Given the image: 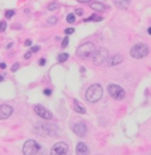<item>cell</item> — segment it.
<instances>
[{
  "label": "cell",
  "instance_id": "6da1fadb",
  "mask_svg": "<svg viewBox=\"0 0 151 155\" xmlns=\"http://www.w3.org/2000/svg\"><path fill=\"white\" fill-rule=\"evenodd\" d=\"M102 94H103L102 86H101L100 83H94V85H91L90 88L86 90L85 98H86V101L90 102V104H95V102H98L102 98Z\"/></svg>",
  "mask_w": 151,
  "mask_h": 155
},
{
  "label": "cell",
  "instance_id": "7a4b0ae2",
  "mask_svg": "<svg viewBox=\"0 0 151 155\" xmlns=\"http://www.w3.org/2000/svg\"><path fill=\"white\" fill-rule=\"evenodd\" d=\"M23 153L24 155H45V150L36 141L29 139V141H27L24 143Z\"/></svg>",
  "mask_w": 151,
  "mask_h": 155
},
{
  "label": "cell",
  "instance_id": "3957f363",
  "mask_svg": "<svg viewBox=\"0 0 151 155\" xmlns=\"http://www.w3.org/2000/svg\"><path fill=\"white\" fill-rule=\"evenodd\" d=\"M150 53V49L144 42H138L135 44L132 48L130 49V54L132 58H137V60H141V58H144L147 54Z\"/></svg>",
  "mask_w": 151,
  "mask_h": 155
},
{
  "label": "cell",
  "instance_id": "277c9868",
  "mask_svg": "<svg viewBox=\"0 0 151 155\" xmlns=\"http://www.w3.org/2000/svg\"><path fill=\"white\" fill-rule=\"evenodd\" d=\"M109 57V51L106 48H100V49H95V51L91 53V58H93V63L95 65H101L105 64Z\"/></svg>",
  "mask_w": 151,
  "mask_h": 155
},
{
  "label": "cell",
  "instance_id": "5b68a950",
  "mask_svg": "<svg viewBox=\"0 0 151 155\" xmlns=\"http://www.w3.org/2000/svg\"><path fill=\"white\" fill-rule=\"evenodd\" d=\"M94 51H95V46L93 42H84L82 45H80L77 48V56L81 58H86L89 56H91Z\"/></svg>",
  "mask_w": 151,
  "mask_h": 155
},
{
  "label": "cell",
  "instance_id": "8992f818",
  "mask_svg": "<svg viewBox=\"0 0 151 155\" xmlns=\"http://www.w3.org/2000/svg\"><path fill=\"white\" fill-rule=\"evenodd\" d=\"M107 92H109V94L112 95L114 100H118V101L123 100V98H125V95H126V93H125V90H123V88H121V86L117 85V83H112V85L107 86Z\"/></svg>",
  "mask_w": 151,
  "mask_h": 155
},
{
  "label": "cell",
  "instance_id": "52a82bcc",
  "mask_svg": "<svg viewBox=\"0 0 151 155\" xmlns=\"http://www.w3.org/2000/svg\"><path fill=\"white\" fill-rule=\"evenodd\" d=\"M69 153V147H68L66 143L64 142H57V143L53 145L51 150V155H68Z\"/></svg>",
  "mask_w": 151,
  "mask_h": 155
},
{
  "label": "cell",
  "instance_id": "ba28073f",
  "mask_svg": "<svg viewBox=\"0 0 151 155\" xmlns=\"http://www.w3.org/2000/svg\"><path fill=\"white\" fill-rule=\"evenodd\" d=\"M73 131H74V134H77L78 137L84 138L86 137V134H88V127H86V125L84 122H77L73 125Z\"/></svg>",
  "mask_w": 151,
  "mask_h": 155
},
{
  "label": "cell",
  "instance_id": "9c48e42d",
  "mask_svg": "<svg viewBox=\"0 0 151 155\" xmlns=\"http://www.w3.org/2000/svg\"><path fill=\"white\" fill-rule=\"evenodd\" d=\"M35 113L37 114L39 117H41V118L44 119H52V113L49 111L48 109H45L44 106H41V105H36L35 106Z\"/></svg>",
  "mask_w": 151,
  "mask_h": 155
},
{
  "label": "cell",
  "instance_id": "30bf717a",
  "mask_svg": "<svg viewBox=\"0 0 151 155\" xmlns=\"http://www.w3.org/2000/svg\"><path fill=\"white\" fill-rule=\"evenodd\" d=\"M13 113V107L10 105H1L0 106V119H7L10 118Z\"/></svg>",
  "mask_w": 151,
  "mask_h": 155
},
{
  "label": "cell",
  "instance_id": "8fae6325",
  "mask_svg": "<svg viewBox=\"0 0 151 155\" xmlns=\"http://www.w3.org/2000/svg\"><path fill=\"white\" fill-rule=\"evenodd\" d=\"M122 61H123V56L122 54H114V56L107 57L106 65H107V66H115V65L121 64Z\"/></svg>",
  "mask_w": 151,
  "mask_h": 155
},
{
  "label": "cell",
  "instance_id": "7c38bea8",
  "mask_svg": "<svg viewBox=\"0 0 151 155\" xmlns=\"http://www.w3.org/2000/svg\"><path fill=\"white\" fill-rule=\"evenodd\" d=\"M76 155H89V147L84 142H80L76 146Z\"/></svg>",
  "mask_w": 151,
  "mask_h": 155
},
{
  "label": "cell",
  "instance_id": "4fadbf2b",
  "mask_svg": "<svg viewBox=\"0 0 151 155\" xmlns=\"http://www.w3.org/2000/svg\"><path fill=\"white\" fill-rule=\"evenodd\" d=\"M113 1L115 4V7H118L121 9H126L130 5V0H113Z\"/></svg>",
  "mask_w": 151,
  "mask_h": 155
},
{
  "label": "cell",
  "instance_id": "5bb4252c",
  "mask_svg": "<svg viewBox=\"0 0 151 155\" xmlns=\"http://www.w3.org/2000/svg\"><path fill=\"white\" fill-rule=\"evenodd\" d=\"M90 7H91V9H94V11H105V9H106V5H105L103 3H100V1H91Z\"/></svg>",
  "mask_w": 151,
  "mask_h": 155
},
{
  "label": "cell",
  "instance_id": "9a60e30c",
  "mask_svg": "<svg viewBox=\"0 0 151 155\" xmlns=\"http://www.w3.org/2000/svg\"><path fill=\"white\" fill-rule=\"evenodd\" d=\"M73 105H74V106H73V109H74V110L77 111V113H80V114H85V113H86L85 107L82 106V105L80 104V102L77 101V100H74V101H73Z\"/></svg>",
  "mask_w": 151,
  "mask_h": 155
},
{
  "label": "cell",
  "instance_id": "2e32d148",
  "mask_svg": "<svg viewBox=\"0 0 151 155\" xmlns=\"http://www.w3.org/2000/svg\"><path fill=\"white\" fill-rule=\"evenodd\" d=\"M68 57H69V54L68 53H60L57 57V61L58 63H65V61L68 60Z\"/></svg>",
  "mask_w": 151,
  "mask_h": 155
},
{
  "label": "cell",
  "instance_id": "e0dca14e",
  "mask_svg": "<svg viewBox=\"0 0 151 155\" xmlns=\"http://www.w3.org/2000/svg\"><path fill=\"white\" fill-rule=\"evenodd\" d=\"M101 20H102V17L98 16V15H91L88 19H85V21H101Z\"/></svg>",
  "mask_w": 151,
  "mask_h": 155
},
{
  "label": "cell",
  "instance_id": "ac0fdd59",
  "mask_svg": "<svg viewBox=\"0 0 151 155\" xmlns=\"http://www.w3.org/2000/svg\"><path fill=\"white\" fill-rule=\"evenodd\" d=\"M66 21H68L69 24H73V23L76 21V15H74V13H69V15L66 16Z\"/></svg>",
  "mask_w": 151,
  "mask_h": 155
},
{
  "label": "cell",
  "instance_id": "d6986e66",
  "mask_svg": "<svg viewBox=\"0 0 151 155\" xmlns=\"http://www.w3.org/2000/svg\"><path fill=\"white\" fill-rule=\"evenodd\" d=\"M58 8V4L57 3H51V4L48 5V9L49 11H54V9H57Z\"/></svg>",
  "mask_w": 151,
  "mask_h": 155
},
{
  "label": "cell",
  "instance_id": "ffe728a7",
  "mask_svg": "<svg viewBox=\"0 0 151 155\" xmlns=\"http://www.w3.org/2000/svg\"><path fill=\"white\" fill-rule=\"evenodd\" d=\"M7 28V23L5 21H0V32H4Z\"/></svg>",
  "mask_w": 151,
  "mask_h": 155
},
{
  "label": "cell",
  "instance_id": "44dd1931",
  "mask_svg": "<svg viewBox=\"0 0 151 155\" xmlns=\"http://www.w3.org/2000/svg\"><path fill=\"white\" fill-rule=\"evenodd\" d=\"M57 23V17H49L48 19V24H51V25H53V24Z\"/></svg>",
  "mask_w": 151,
  "mask_h": 155
},
{
  "label": "cell",
  "instance_id": "7402d4cb",
  "mask_svg": "<svg viewBox=\"0 0 151 155\" xmlns=\"http://www.w3.org/2000/svg\"><path fill=\"white\" fill-rule=\"evenodd\" d=\"M68 44H69V39H68V37H65V39L62 40V42H61V46H62V48H66Z\"/></svg>",
  "mask_w": 151,
  "mask_h": 155
},
{
  "label": "cell",
  "instance_id": "603a6c76",
  "mask_svg": "<svg viewBox=\"0 0 151 155\" xmlns=\"http://www.w3.org/2000/svg\"><path fill=\"white\" fill-rule=\"evenodd\" d=\"M13 15H15V11H12V9H11V11H7V12H5V17H7V19H11L12 16H13Z\"/></svg>",
  "mask_w": 151,
  "mask_h": 155
},
{
  "label": "cell",
  "instance_id": "cb8c5ba5",
  "mask_svg": "<svg viewBox=\"0 0 151 155\" xmlns=\"http://www.w3.org/2000/svg\"><path fill=\"white\" fill-rule=\"evenodd\" d=\"M19 68H20V64H19V63H16V64H13V65H12L11 70H12V72H16V70L19 69Z\"/></svg>",
  "mask_w": 151,
  "mask_h": 155
},
{
  "label": "cell",
  "instance_id": "d4e9b609",
  "mask_svg": "<svg viewBox=\"0 0 151 155\" xmlns=\"http://www.w3.org/2000/svg\"><path fill=\"white\" fill-rule=\"evenodd\" d=\"M72 33H74V29H73V28H66L65 29V35H72Z\"/></svg>",
  "mask_w": 151,
  "mask_h": 155
},
{
  "label": "cell",
  "instance_id": "484cf974",
  "mask_svg": "<svg viewBox=\"0 0 151 155\" xmlns=\"http://www.w3.org/2000/svg\"><path fill=\"white\" fill-rule=\"evenodd\" d=\"M82 13H84V9H81V8H77V9H76V15H78V16H82Z\"/></svg>",
  "mask_w": 151,
  "mask_h": 155
},
{
  "label": "cell",
  "instance_id": "4316f807",
  "mask_svg": "<svg viewBox=\"0 0 151 155\" xmlns=\"http://www.w3.org/2000/svg\"><path fill=\"white\" fill-rule=\"evenodd\" d=\"M39 49H40L39 46H33V48H30V51H29V52H30V53H35V52H37Z\"/></svg>",
  "mask_w": 151,
  "mask_h": 155
},
{
  "label": "cell",
  "instance_id": "83f0119b",
  "mask_svg": "<svg viewBox=\"0 0 151 155\" xmlns=\"http://www.w3.org/2000/svg\"><path fill=\"white\" fill-rule=\"evenodd\" d=\"M44 94H45V95H51V94H52V90H51V89H45V90H44Z\"/></svg>",
  "mask_w": 151,
  "mask_h": 155
},
{
  "label": "cell",
  "instance_id": "f1b7e54d",
  "mask_svg": "<svg viewBox=\"0 0 151 155\" xmlns=\"http://www.w3.org/2000/svg\"><path fill=\"white\" fill-rule=\"evenodd\" d=\"M45 63H47V60H45V58H41V60L39 61V64L41 65V66H44V65H45Z\"/></svg>",
  "mask_w": 151,
  "mask_h": 155
},
{
  "label": "cell",
  "instance_id": "f546056e",
  "mask_svg": "<svg viewBox=\"0 0 151 155\" xmlns=\"http://www.w3.org/2000/svg\"><path fill=\"white\" fill-rule=\"evenodd\" d=\"M24 44H25V46H30V45H32V41H30V40H27Z\"/></svg>",
  "mask_w": 151,
  "mask_h": 155
},
{
  "label": "cell",
  "instance_id": "4dcf8cb0",
  "mask_svg": "<svg viewBox=\"0 0 151 155\" xmlns=\"http://www.w3.org/2000/svg\"><path fill=\"white\" fill-rule=\"evenodd\" d=\"M30 54H32L30 52H28V53H25V54H24V58H25V60H28V58L30 57Z\"/></svg>",
  "mask_w": 151,
  "mask_h": 155
},
{
  "label": "cell",
  "instance_id": "1f68e13d",
  "mask_svg": "<svg viewBox=\"0 0 151 155\" xmlns=\"http://www.w3.org/2000/svg\"><path fill=\"white\" fill-rule=\"evenodd\" d=\"M0 68H1V69H5V68H7V65H5L4 63H1V64H0Z\"/></svg>",
  "mask_w": 151,
  "mask_h": 155
},
{
  "label": "cell",
  "instance_id": "d6a6232c",
  "mask_svg": "<svg viewBox=\"0 0 151 155\" xmlns=\"http://www.w3.org/2000/svg\"><path fill=\"white\" fill-rule=\"evenodd\" d=\"M77 1H80V3H90V0H77Z\"/></svg>",
  "mask_w": 151,
  "mask_h": 155
},
{
  "label": "cell",
  "instance_id": "836d02e7",
  "mask_svg": "<svg viewBox=\"0 0 151 155\" xmlns=\"http://www.w3.org/2000/svg\"><path fill=\"white\" fill-rule=\"evenodd\" d=\"M12 45H13V44H12V42H10V44H8V45H7V49H10V48H12Z\"/></svg>",
  "mask_w": 151,
  "mask_h": 155
},
{
  "label": "cell",
  "instance_id": "e575fe53",
  "mask_svg": "<svg viewBox=\"0 0 151 155\" xmlns=\"http://www.w3.org/2000/svg\"><path fill=\"white\" fill-rule=\"evenodd\" d=\"M147 32H149V35H151V28H149V31H147Z\"/></svg>",
  "mask_w": 151,
  "mask_h": 155
},
{
  "label": "cell",
  "instance_id": "d590c367",
  "mask_svg": "<svg viewBox=\"0 0 151 155\" xmlns=\"http://www.w3.org/2000/svg\"><path fill=\"white\" fill-rule=\"evenodd\" d=\"M3 80H4V77H3V76H0V81H3Z\"/></svg>",
  "mask_w": 151,
  "mask_h": 155
}]
</instances>
